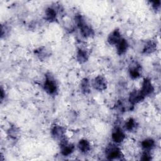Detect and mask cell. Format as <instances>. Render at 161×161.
<instances>
[{"label": "cell", "instance_id": "cell-17", "mask_svg": "<svg viewBox=\"0 0 161 161\" xmlns=\"http://www.w3.org/2000/svg\"><path fill=\"white\" fill-rule=\"evenodd\" d=\"M155 145V141L152 138H147L142 141V147L144 151H151Z\"/></svg>", "mask_w": 161, "mask_h": 161}, {"label": "cell", "instance_id": "cell-23", "mask_svg": "<svg viewBox=\"0 0 161 161\" xmlns=\"http://www.w3.org/2000/svg\"><path fill=\"white\" fill-rule=\"evenodd\" d=\"M152 8L155 10H158L160 8V1H153L152 2Z\"/></svg>", "mask_w": 161, "mask_h": 161}, {"label": "cell", "instance_id": "cell-8", "mask_svg": "<svg viewBox=\"0 0 161 161\" xmlns=\"http://www.w3.org/2000/svg\"><path fill=\"white\" fill-rule=\"evenodd\" d=\"M92 86L94 88L99 91H104L107 87V82L104 77L102 75H97L94 78Z\"/></svg>", "mask_w": 161, "mask_h": 161}, {"label": "cell", "instance_id": "cell-21", "mask_svg": "<svg viewBox=\"0 0 161 161\" xmlns=\"http://www.w3.org/2000/svg\"><path fill=\"white\" fill-rule=\"evenodd\" d=\"M143 160H150L152 159V156L149 151H144L141 158Z\"/></svg>", "mask_w": 161, "mask_h": 161}, {"label": "cell", "instance_id": "cell-20", "mask_svg": "<svg viewBox=\"0 0 161 161\" xmlns=\"http://www.w3.org/2000/svg\"><path fill=\"white\" fill-rule=\"evenodd\" d=\"M35 53L36 55V56H38L41 59L45 58L48 55V52H47V50H46V48L45 47L39 48L38 49L35 50Z\"/></svg>", "mask_w": 161, "mask_h": 161}, {"label": "cell", "instance_id": "cell-16", "mask_svg": "<svg viewBox=\"0 0 161 161\" xmlns=\"http://www.w3.org/2000/svg\"><path fill=\"white\" fill-rule=\"evenodd\" d=\"M89 58V55L87 51L84 49L80 48L77 53V60L80 64H84L87 61Z\"/></svg>", "mask_w": 161, "mask_h": 161}, {"label": "cell", "instance_id": "cell-22", "mask_svg": "<svg viewBox=\"0 0 161 161\" xmlns=\"http://www.w3.org/2000/svg\"><path fill=\"white\" fill-rule=\"evenodd\" d=\"M9 135L11 136V137L12 138H15L18 133V131L17 130V129L16 128V127H12L11 128L9 129Z\"/></svg>", "mask_w": 161, "mask_h": 161}, {"label": "cell", "instance_id": "cell-13", "mask_svg": "<svg viewBox=\"0 0 161 161\" xmlns=\"http://www.w3.org/2000/svg\"><path fill=\"white\" fill-rule=\"evenodd\" d=\"M156 49H157L156 43L152 40H149L145 44L143 48V53L145 54L152 53L153 52H155Z\"/></svg>", "mask_w": 161, "mask_h": 161}, {"label": "cell", "instance_id": "cell-10", "mask_svg": "<svg viewBox=\"0 0 161 161\" xmlns=\"http://www.w3.org/2000/svg\"><path fill=\"white\" fill-rule=\"evenodd\" d=\"M144 99H145V97L142 94V93L140 92V91L134 90L130 94L128 101L131 104L134 105V104H137L138 103L143 101Z\"/></svg>", "mask_w": 161, "mask_h": 161}, {"label": "cell", "instance_id": "cell-15", "mask_svg": "<svg viewBox=\"0 0 161 161\" xmlns=\"http://www.w3.org/2000/svg\"><path fill=\"white\" fill-rule=\"evenodd\" d=\"M78 148L79 150L84 153L89 152L91 150V144L89 141L86 139L80 140L78 143Z\"/></svg>", "mask_w": 161, "mask_h": 161}, {"label": "cell", "instance_id": "cell-1", "mask_svg": "<svg viewBox=\"0 0 161 161\" xmlns=\"http://www.w3.org/2000/svg\"><path fill=\"white\" fill-rule=\"evenodd\" d=\"M75 21L80 31V33L85 38H88L94 35L93 30L85 22L84 18L80 14H77L75 16Z\"/></svg>", "mask_w": 161, "mask_h": 161}, {"label": "cell", "instance_id": "cell-4", "mask_svg": "<svg viewBox=\"0 0 161 161\" xmlns=\"http://www.w3.org/2000/svg\"><path fill=\"white\" fill-rule=\"evenodd\" d=\"M153 91H154V87L152 84L151 80L148 78L144 79L142 82V88L140 90V92L143 96V97H145L146 96H148L152 94Z\"/></svg>", "mask_w": 161, "mask_h": 161}, {"label": "cell", "instance_id": "cell-9", "mask_svg": "<svg viewBox=\"0 0 161 161\" xmlns=\"http://www.w3.org/2000/svg\"><path fill=\"white\" fill-rule=\"evenodd\" d=\"M142 67L140 64L136 62L132 63L129 68V74L131 79H138L141 75Z\"/></svg>", "mask_w": 161, "mask_h": 161}, {"label": "cell", "instance_id": "cell-14", "mask_svg": "<svg viewBox=\"0 0 161 161\" xmlns=\"http://www.w3.org/2000/svg\"><path fill=\"white\" fill-rule=\"evenodd\" d=\"M45 18L46 20L52 22L57 19V11L52 8H48L45 12Z\"/></svg>", "mask_w": 161, "mask_h": 161}, {"label": "cell", "instance_id": "cell-18", "mask_svg": "<svg viewBox=\"0 0 161 161\" xmlns=\"http://www.w3.org/2000/svg\"><path fill=\"white\" fill-rule=\"evenodd\" d=\"M138 126L137 122L132 118H129L125 124V128L128 131H133L136 129Z\"/></svg>", "mask_w": 161, "mask_h": 161}, {"label": "cell", "instance_id": "cell-2", "mask_svg": "<svg viewBox=\"0 0 161 161\" xmlns=\"http://www.w3.org/2000/svg\"><path fill=\"white\" fill-rule=\"evenodd\" d=\"M44 90L50 95H55L58 91V86L54 78L49 74L46 75L43 84Z\"/></svg>", "mask_w": 161, "mask_h": 161}, {"label": "cell", "instance_id": "cell-3", "mask_svg": "<svg viewBox=\"0 0 161 161\" xmlns=\"http://www.w3.org/2000/svg\"><path fill=\"white\" fill-rule=\"evenodd\" d=\"M106 157L109 160L121 159L123 156L119 148L114 145L110 144L106 149Z\"/></svg>", "mask_w": 161, "mask_h": 161}, {"label": "cell", "instance_id": "cell-12", "mask_svg": "<svg viewBox=\"0 0 161 161\" xmlns=\"http://www.w3.org/2000/svg\"><path fill=\"white\" fill-rule=\"evenodd\" d=\"M128 43L126 40L124 38H121L119 42L116 45V51L118 55H121L126 53L128 48Z\"/></svg>", "mask_w": 161, "mask_h": 161}, {"label": "cell", "instance_id": "cell-5", "mask_svg": "<svg viewBox=\"0 0 161 161\" xmlns=\"http://www.w3.org/2000/svg\"><path fill=\"white\" fill-rule=\"evenodd\" d=\"M60 142V151H61V153L63 155H64V156L69 155L74 152V150L75 149L74 145L72 143H69L65 139V138Z\"/></svg>", "mask_w": 161, "mask_h": 161}, {"label": "cell", "instance_id": "cell-19", "mask_svg": "<svg viewBox=\"0 0 161 161\" xmlns=\"http://www.w3.org/2000/svg\"><path fill=\"white\" fill-rule=\"evenodd\" d=\"M80 88H81V91L83 93L87 94V93L89 92L90 84H89V81L87 79L85 78V79H82V80L81 81V84H80Z\"/></svg>", "mask_w": 161, "mask_h": 161}, {"label": "cell", "instance_id": "cell-11", "mask_svg": "<svg viewBox=\"0 0 161 161\" xmlns=\"http://www.w3.org/2000/svg\"><path fill=\"white\" fill-rule=\"evenodd\" d=\"M121 38L120 31L118 29H115L108 35V42L110 45H116Z\"/></svg>", "mask_w": 161, "mask_h": 161}, {"label": "cell", "instance_id": "cell-7", "mask_svg": "<svg viewBox=\"0 0 161 161\" xmlns=\"http://www.w3.org/2000/svg\"><path fill=\"white\" fill-rule=\"evenodd\" d=\"M65 128L60 125H55L51 130V134L53 138L59 141L65 138Z\"/></svg>", "mask_w": 161, "mask_h": 161}, {"label": "cell", "instance_id": "cell-6", "mask_svg": "<svg viewBox=\"0 0 161 161\" xmlns=\"http://www.w3.org/2000/svg\"><path fill=\"white\" fill-rule=\"evenodd\" d=\"M125 133L120 127L116 126L113 130L111 133V138L114 142L120 143L125 140Z\"/></svg>", "mask_w": 161, "mask_h": 161}]
</instances>
